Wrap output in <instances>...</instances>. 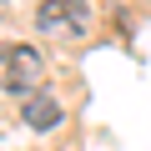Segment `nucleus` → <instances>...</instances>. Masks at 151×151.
<instances>
[{
  "mask_svg": "<svg viewBox=\"0 0 151 151\" xmlns=\"http://www.w3.org/2000/svg\"><path fill=\"white\" fill-rule=\"evenodd\" d=\"M20 121H25L30 131H50V126H60V101H55L50 91H30L25 106H20Z\"/></svg>",
  "mask_w": 151,
  "mask_h": 151,
  "instance_id": "obj_3",
  "label": "nucleus"
},
{
  "mask_svg": "<svg viewBox=\"0 0 151 151\" xmlns=\"http://www.w3.org/2000/svg\"><path fill=\"white\" fill-rule=\"evenodd\" d=\"M0 86L10 96H30L40 86V50L35 45H5L0 50Z\"/></svg>",
  "mask_w": 151,
  "mask_h": 151,
  "instance_id": "obj_1",
  "label": "nucleus"
},
{
  "mask_svg": "<svg viewBox=\"0 0 151 151\" xmlns=\"http://www.w3.org/2000/svg\"><path fill=\"white\" fill-rule=\"evenodd\" d=\"M86 25H91V15H86L81 0H45V5H40V30H50V35L86 30Z\"/></svg>",
  "mask_w": 151,
  "mask_h": 151,
  "instance_id": "obj_2",
  "label": "nucleus"
}]
</instances>
